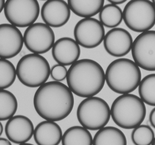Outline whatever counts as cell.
I'll use <instances>...</instances> for the list:
<instances>
[{
  "label": "cell",
  "instance_id": "cell-33",
  "mask_svg": "<svg viewBox=\"0 0 155 145\" xmlns=\"http://www.w3.org/2000/svg\"><path fill=\"white\" fill-rule=\"evenodd\" d=\"M155 145V138L154 139V141H153V143H152V145Z\"/></svg>",
  "mask_w": 155,
  "mask_h": 145
},
{
  "label": "cell",
  "instance_id": "cell-9",
  "mask_svg": "<svg viewBox=\"0 0 155 145\" xmlns=\"http://www.w3.org/2000/svg\"><path fill=\"white\" fill-rule=\"evenodd\" d=\"M24 44L32 53L43 54L55 44V35L51 27L43 23H36L27 28L24 34Z\"/></svg>",
  "mask_w": 155,
  "mask_h": 145
},
{
  "label": "cell",
  "instance_id": "cell-20",
  "mask_svg": "<svg viewBox=\"0 0 155 145\" xmlns=\"http://www.w3.org/2000/svg\"><path fill=\"white\" fill-rule=\"evenodd\" d=\"M92 135L82 126H75L67 130L62 136V145H93Z\"/></svg>",
  "mask_w": 155,
  "mask_h": 145
},
{
  "label": "cell",
  "instance_id": "cell-19",
  "mask_svg": "<svg viewBox=\"0 0 155 145\" xmlns=\"http://www.w3.org/2000/svg\"><path fill=\"white\" fill-rule=\"evenodd\" d=\"M104 0H68L71 10L84 18H92L99 13L104 6Z\"/></svg>",
  "mask_w": 155,
  "mask_h": 145
},
{
  "label": "cell",
  "instance_id": "cell-5",
  "mask_svg": "<svg viewBox=\"0 0 155 145\" xmlns=\"http://www.w3.org/2000/svg\"><path fill=\"white\" fill-rule=\"evenodd\" d=\"M16 69L20 81L30 88L40 87L47 82L51 70L46 58L34 53L23 56L18 62Z\"/></svg>",
  "mask_w": 155,
  "mask_h": 145
},
{
  "label": "cell",
  "instance_id": "cell-11",
  "mask_svg": "<svg viewBox=\"0 0 155 145\" xmlns=\"http://www.w3.org/2000/svg\"><path fill=\"white\" fill-rule=\"evenodd\" d=\"M104 26L94 18H83L75 25L74 36L79 45L87 49L98 46L105 36Z\"/></svg>",
  "mask_w": 155,
  "mask_h": 145
},
{
  "label": "cell",
  "instance_id": "cell-28",
  "mask_svg": "<svg viewBox=\"0 0 155 145\" xmlns=\"http://www.w3.org/2000/svg\"><path fill=\"white\" fill-rule=\"evenodd\" d=\"M0 145H12L10 140L5 138H0Z\"/></svg>",
  "mask_w": 155,
  "mask_h": 145
},
{
  "label": "cell",
  "instance_id": "cell-24",
  "mask_svg": "<svg viewBox=\"0 0 155 145\" xmlns=\"http://www.w3.org/2000/svg\"><path fill=\"white\" fill-rule=\"evenodd\" d=\"M17 69L13 63L7 59H0V88L6 89L15 82Z\"/></svg>",
  "mask_w": 155,
  "mask_h": 145
},
{
  "label": "cell",
  "instance_id": "cell-7",
  "mask_svg": "<svg viewBox=\"0 0 155 145\" xmlns=\"http://www.w3.org/2000/svg\"><path fill=\"white\" fill-rule=\"evenodd\" d=\"M126 25L134 32L150 31L155 25V6L149 0H131L123 11Z\"/></svg>",
  "mask_w": 155,
  "mask_h": 145
},
{
  "label": "cell",
  "instance_id": "cell-1",
  "mask_svg": "<svg viewBox=\"0 0 155 145\" xmlns=\"http://www.w3.org/2000/svg\"><path fill=\"white\" fill-rule=\"evenodd\" d=\"M38 114L47 121H60L70 114L74 105L73 93L60 82L50 81L39 87L33 99Z\"/></svg>",
  "mask_w": 155,
  "mask_h": 145
},
{
  "label": "cell",
  "instance_id": "cell-3",
  "mask_svg": "<svg viewBox=\"0 0 155 145\" xmlns=\"http://www.w3.org/2000/svg\"><path fill=\"white\" fill-rule=\"evenodd\" d=\"M105 75L109 88L121 95L135 91L141 80L140 67L134 61L126 58L117 59L110 63Z\"/></svg>",
  "mask_w": 155,
  "mask_h": 145
},
{
  "label": "cell",
  "instance_id": "cell-14",
  "mask_svg": "<svg viewBox=\"0 0 155 145\" xmlns=\"http://www.w3.org/2000/svg\"><path fill=\"white\" fill-rule=\"evenodd\" d=\"M41 16L43 21L50 27L59 28L64 26L69 20L71 9L63 0H48L42 5Z\"/></svg>",
  "mask_w": 155,
  "mask_h": 145
},
{
  "label": "cell",
  "instance_id": "cell-29",
  "mask_svg": "<svg viewBox=\"0 0 155 145\" xmlns=\"http://www.w3.org/2000/svg\"><path fill=\"white\" fill-rule=\"evenodd\" d=\"M110 4L117 5L122 4L127 2V0H108Z\"/></svg>",
  "mask_w": 155,
  "mask_h": 145
},
{
  "label": "cell",
  "instance_id": "cell-17",
  "mask_svg": "<svg viewBox=\"0 0 155 145\" xmlns=\"http://www.w3.org/2000/svg\"><path fill=\"white\" fill-rule=\"evenodd\" d=\"M34 138L38 145H58L62 140V130L55 121H44L35 128Z\"/></svg>",
  "mask_w": 155,
  "mask_h": 145
},
{
  "label": "cell",
  "instance_id": "cell-16",
  "mask_svg": "<svg viewBox=\"0 0 155 145\" xmlns=\"http://www.w3.org/2000/svg\"><path fill=\"white\" fill-rule=\"evenodd\" d=\"M81 49L75 40L69 37H62L55 42L52 48L53 59L58 64L71 66L80 56Z\"/></svg>",
  "mask_w": 155,
  "mask_h": 145
},
{
  "label": "cell",
  "instance_id": "cell-21",
  "mask_svg": "<svg viewBox=\"0 0 155 145\" xmlns=\"http://www.w3.org/2000/svg\"><path fill=\"white\" fill-rule=\"evenodd\" d=\"M99 18L103 26L112 29L117 28L123 21V11L118 5L109 4L103 6Z\"/></svg>",
  "mask_w": 155,
  "mask_h": 145
},
{
  "label": "cell",
  "instance_id": "cell-4",
  "mask_svg": "<svg viewBox=\"0 0 155 145\" xmlns=\"http://www.w3.org/2000/svg\"><path fill=\"white\" fill-rule=\"evenodd\" d=\"M110 112L112 120L118 127L132 129L144 121L147 109L145 103L140 97L129 93L122 94L115 99Z\"/></svg>",
  "mask_w": 155,
  "mask_h": 145
},
{
  "label": "cell",
  "instance_id": "cell-10",
  "mask_svg": "<svg viewBox=\"0 0 155 145\" xmlns=\"http://www.w3.org/2000/svg\"><path fill=\"white\" fill-rule=\"evenodd\" d=\"M131 53L134 61L140 68L155 71V31L139 34L133 41Z\"/></svg>",
  "mask_w": 155,
  "mask_h": 145
},
{
  "label": "cell",
  "instance_id": "cell-31",
  "mask_svg": "<svg viewBox=\"0 0 155 145\" xmlns=\"http://www.w3.org/2000/svg\"><path fill=\"white\" fill-rule=\"evenodd\" d=\"M3 130H4V128H3V125H2V122H0V136H1L2 135Z\"/></svg>",
  "mask_w": 155,
  "mask_h": 145
},
{
  "label": "cell",
  "instance_id": "cell-22",
  "mask_svg": "<svg viewBox=\"0 0 155 145\" xmlns=\"http://www.w3.org/2000/svg\"><path fill=\"white\" fill-rule=\"evenodd\" d=\"M18 108V102L15 95L9 91H0V120H9L14 117Z\"/></svg>",
  "mask_w": 155,
  "mask_h": 145
},
{
  "label": "cell",
  "instance_id": "cell-23",
  "mask_svg": "<svg viewBox=\"0 0 155 145\" xmlns=\"http://www.w3.org/2000/svg\"><path fill=\"white\" fill-rule=\"evenodd\" d=\"M138 92L144 103L155 107V73L148 74L141 79Z\"/></svg>",
  "mask_w": 155,
  "mask_h": 145
},
{
  "label": "cell",
  "instance_id": "cell-15",
  "mask_svg": "<svg viewBox=\"0 0 155 145\" xmlns=\"http://www.w3.org/2000/svg\"><path fill=\"white\" fill-rule=\"evenodd\" d=\"M34 130L31 121L23 115L14 116L8 120L5 126V133L8 138L19 145L30 140L34 135Z\"/></svg>",
  "mask_w": 155,
  "mask_h": 145
},
{
  "label": "cell",
  "instance_id": "cell-13",
  "mask_svg": "<svg viewBox=\"0 0 155 145\" xmlns=\"http://www.w3.org/2000/svg\"><path fill=\"white\" fill-rule=\"evenodd\" d=\"M133 39L130 34L123 28L111 29L105 35L103 44L106 51L111 56L122 57L131 50Z\"/></svg>",
  "mask_w": 155,
  "mask_h": 145
},
{
  "label": "cell",
  "instance_id": "cell-8",
  "mask_svg": "<svg viewBox=\"0 0 155 145\" xmlns=\"http://www.w3.org/2000/svg\"><path fill=\"white\" fill-rule=\"evenodd\" d=\"M4 11L10 24L24 28L34 24L40 10L37 0H7Z\"/></svg>",
  "mask_w": 155,
  "mask_h": 145
},
{
  "label": "cell",
  "instance_id": "cell-2",
  "mask_svg": "<svg viewBox=\"0 0 155 145\" xmlns=\"http://www.w3.org/2000/svg\"><path fill=\"white\" fill-rule=\"evenodd\" d=\"M67 83L72 93L88 98L94 97L103 89L106 75L101 65L91 59L78 60L70 67Z\"/></svg>",
  "mask_w": 155,
  "mask_h": 145
},
{
  "label": "cell",
  "instance_id": "cell-30",
  "mask_svg": "<svg viewBox=\"0 0 155 145\" xmlns=\"http://www.w3.org/2000/svg\"><path fill=\"white\" fill-rule=\"evenodd\" d=\"M6 2L5 0H0V13H1L5 8Z\"/></svg>",
  "mask_w": 155,
  "mask_h": 145
},
{
  "label": "cell",
  "instance_id": "cell-18",
  "mask_svg": "<svg viewBox=\"0 0 155 145\" xmlns=\"http://www.w3.org/2000/svg\"><path fill=\"white\" fill-rule=\"evenodd\" d=\"M93 145H127V138L119 129L110 126L105 127L95 134Z\"/></svg>",
  "mask_w": 155,
  "mask_h": 145
},
{
  "label": "cell",
  "instance_id": "cell-12",
  "mask_svg": "<svg viewBox=\"0 0 155 145\" xmlns=\"http://www.w3.org/2000/svg\"><path fill=\"white\" fill-rule=\"evenodd\" d=\"M24 37L18 27L9 24L0 25V58H13L20 53L24 44Z\"/></svg>",
  "mask_w": 155,
  "mask_h": 145
},
{
  "label": "cell",
  "instance_id": "cell-26",
  "mask_svg": "<svg viewBox=\"0 0 155 145\" xmlns=\"http://www.w3.org/2000/svg\"><path fill=\"white\" fill-rule=\"evenodd\" d=\"M68 72V69L65 66L58 63L51 67L50 75L55 81L61 82L67 79Z\"/></svg>",
  "mask_w": 155,
  "mask_h": 145
},
{
  "label": "cell",
  "instance_id": "cell-25",
  "mask_svg": "<svg viewBox=\"0 0 155 145\" xmlns=\"http://www.w3.org/2000/svg\"><path fill=\"white\" fill-rule=\"evenodd\" d=\"M155 138L153 129L148 125L141 124L131 132V140L135 145H151Z\"/></svg>",
  "mask_w": 155,
  "mask_h": 145
},
{
  "label": "cell",
  "instance_id": "cell-32",
  "mask_svg": "<svg viewBox=\"0 0 155 145\" xmlns=\"http://www.w3.org/2000/svg\"><path fill=\"white\" fill-rule=\"evenodd\" d=\"M18 145H34L32 144H30V143H24V144H19Z\"/></svg>",
  "mask_w": 155,
  "mask_h": 145
},
{
  "label": "cell",
  "instance_id": "cell-6",
  "mask_svg": "<svg viewBox=\"0 0 155 145\" xmlns=\"http://www.w3.org/2000/svg\"><path fill=\"white\" fill-rule=\"evenodd\" d=\"M77 116L82 127L88 130H98L108 123L111 116L110 108L101 98L90 97L80 103Z\"/></svg>",
  "mask_w": 155,
  "mask_h": 145
},
{
  "label": "cell",
  "instance_id": "cell-34",
  "mask_svg": "<svg viewBox=\"0 0 155 145\" xmlns=\"http://www.w3.org/2000/svg\"><path fill=\"white\" fill-rule=\"evenodd\" d=\"M152 3H153V4L155 5V0H153V1H152Z\"/></svg>",
  "mask_w": 155,
  "mask_h": 145
},
{
  "label": "cell",
  "instance_id": "cell-27",
  "mask_svg": "<svg viewBox=\"0 0 155 145\" xmlns=\"http://www.w3.org/2000/svg\"><path fill=\"white\" fill-rule=\"evenodd\" d=\"M149 121L151 126L155 129V108L151 111L150 113Z\"/></svg>",
  "mask_w": 155,
  "mask_h": 145
}]
</instances>
